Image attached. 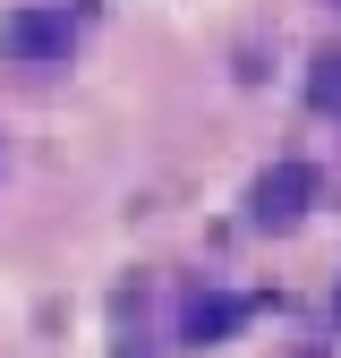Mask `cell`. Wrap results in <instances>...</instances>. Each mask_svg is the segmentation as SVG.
<instances>
[{
  "label": "cell",
  "mask_w": 341,
  "mask_h": 358,
  "mask_svg": "<svg viewBox=\"0 0 341 358\" xmlns=\"http://www.w3.org/2000/svg\"><path fill=\"white\" fill-rule=\"evenodd\" d=\"M247 205H256V222H265V231H290V222L316 205V171H307V162H273L265 179H256Z\"/></svg>",
  "instance_id": "obj_1"
},
{
  "label": "cell",
  "mask_w": 341,
  "mask_h": 358,
  "mask_svg": "<svg viewBox=\"0 0 341 358\" xmlns=\"http://www.w3.org/2000/svg\"><path fill=\"white\" fill-rule=\"evenodd\" d=\"M0 43H9L17 60H68L77 26H68V9H17L9 26H0Z\"/></svg>",
  "instance_id": "obj_2"
},
{
  "label": "cell",
  "mask_w": 341,
  "mask_h": 358,
  "mask_svg": "<svg viewBox=\"0 0 341 358\" xmlns=\"http://www.w3.org/2000/svg\"><path fill=\"white\" fill-rule=\"evenodd\" d=\"M239 316H247V307H239V299H196L180 333H188L196 350H213V341H231V333H239Z\"/></svg>",
  "instance_id": "obj_3"
},
{
  "label": "cell",
  "mask_w": 341,
  "mask_h": 358,
  "mask_svg": "<svg viewBox=\"0 0 341 358\" xmlns=\"http://www.w3.org/2000/svg\"><path fill=\"white\" fill-rule=\"evenodd\" d=\"M307 103H316L324 120H341V43H333V52H316V69H307Z\"/></svg>",
  "instance_id": "obj_4"
}]
</instances>
